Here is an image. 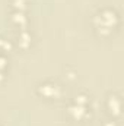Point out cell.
<instances>
[{
    "label": "cell",
    "mask_w": 124,
    "mask_h": 126,
    "mask_svg": "<svg viewBox=\"0 0 124 126\" xmlns=\"http://www.w3.org/2000/svg\"><path fill=\"white\" fill-rule=\"evenodd\" d=\"M39 93L44 95V97H48V98H54L60 94V88L54 84H44L39 87Z\"/></svg>",
    "instance_id": "2"
},
{
    "label": "cell",
    "mask_w": 124,
    "mask_h": 126,
    "mask_svg": "<svg viewBox=\"0 0 124 126\" xmlns=\"http://www.w3.org/2000/svg\"><path fill=\"white\" fill-rule=\"evenodd\" d=\"M96 19L101 21V24L98 25V28H101V30H111V28L114 27L112 19H117V15L112 13L111 10H105V12L99 13V15L96 16Z\"/></svg>",
    "instance_id": "1"
}]
</instances>
